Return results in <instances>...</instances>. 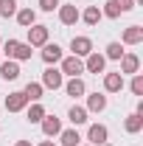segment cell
<instances>
[{"label": "cell", "instance_id": "obj_11", "mask_svg": "<svg viewBox=\"0 0 143 146\" xmlns=\"http://www.w3.org/2000/svg\"><path fill=\"white\" fill-rule=\"evenodd\" d=\"M104 90L107 93H121L124 90V73H104Z\"/></svg>", "mask_w": 143, "mask_h": 146}, {"label": "cell", "instance_id": "obj_18", "mask_svg": "<svg viewBox=\"0 0 143 146\" xmlns=\"http://www.w3.org/2000/svg\"><path fill=\"white\" fill-rule=\"evenodd\" d=\"M101 17H104V14H101V9H98V6H87V9L79 14V20H84L87 25H98Z\"/></svg>", "mask_w": 143, "mask_h": 146}, {"label": "cell", "instance_id": "obj_33", "mask_svg": "<svg viewBox=\"0 0 143 146\" xmlns=\"http://www.w3.org/2000/svg\"><path fill=\"white\" fill-rule=\"evenodd\" d=\"M14 146H31V141H17Z\"/></svg>", "mask_w": 143, "mask_h": 146}, {"label": "cell", "instance_id": "obj_32", "mask_svg": "<svg viewBox=\"0 0 143 146\" xmlns=\"http://www.w3.org/2000/svg\"><path fill=\"white\" fill-rule=\"evenodd\" d=\"M39 146H56L54 141H39Z\"/></svg>", "mask_w": 143, "mask_h": 146}, {"label": "cell", "instance_id": "obj_24", "mask_svg": "<svg viewBox=\"0 0 143 146\" xmlns=\"http://www.w3.org/2000/svg\"><path fill=\"white\" fill-rule=\"evenodd\" d=\"M42 118H45V107H42L39 101H34V104L28 107V121H31V124H39Z\"/></svg>", "mask_w": 143, "mask_h": 146}, {"label": "cell", "instance_id": "obj_28", "mask_svg": "<svg viewBox=\"0 0 143 146\" xmlns=\"http://www.w3.org/2000/svg\"><path fill=\"white\" fill-rule=\"evenodd\" d=\"M129 90L135 93V96H143V73H135V76H132V82H129Z\"/></svg>", "mask_w": 143, "mask_h": 146}, {"label": "cell", "instance_id": "obj_5", "mask_svg": "<svg viewBox=\"0 0 143 146\" xmlns=\"http://www.w3.org/2000/svg\"><path fill=\"white\" fill-rule=\"evenodd\" d=\"M118 62H121V70H118V73H126V76L140 73V56H138V54H129V51H126Z\"/></svg>", "mask_w": 143, "mask_h": 146}, {"label": "cell", "instance_id": "obj_9", "mask_svg": "<svg viewBox=\"0 0 143 146\" xmlns=\"http://www.w3.org/2000/svg\"><path fill=\"white\" fill-rule=\"evenodd\" d=\"M62 48H59V45H56V42H45V45H42V62H45V65H56V62H62Z\"/></svg>", "mask_w": 143, "mask_h": 146}, {"label": "cell", "instance_id": "obj_23", "mask_svg": "<svg viewBox=\"0 0 143 146\" xmlns=\"http://www.w3.org/2000/svg\"><path fill=\"white\" fill-rule=\"evenodd\" d=\"M31 51H34V48H31L28 42H17V51H14L11 59H14V62H25V59H31Z\"/></svg>", "mask_w": 143, "mask_h": 146}, {"label": "cell", "instance_id": "obj_17", "mask_svg": "<svg viewBox=\"0 0 143 146\" xmlns=\"http://www.w3.org/2000/svg\"><path fill=\"white\" fill-rule=\"evenodd\" d=\"M124 129L129 132V135H138V132L143 129V115H140V112H132V115H126Z\"/></svg>", "mask_w": 143, "mask_h": 146}, {"label": "cell", "instance_id": "obj_30", "mask_svg": "<svg viewBox=\"0 0 143 146\" xmlns=\"http://www.w3.org/2000/svg\"><path fill=\"white\" fill-rule=\"evenodd\" d=\"M59 6H62L59 0H39V9H42V11H54V9H59Z\"/></svg>", "mask_w": 143, "mask_h": 146}, {"label": "cell", "instance_id": "obj_4", "mask_svg": "<svg viewBox=\"0 0 143 146\" xmlns=\"http://www.w3.org/2000/svg\"><path fill=\"white\" fill-rule=\"evenodd\" d=\"M107 138H109V129L104 124H90L87 129V141L93 146H107Z\"/></svg>", "mask_w": 143, "mask_h": 146}, {"label": "cell", "instance_id": "obj_25", "mask_svg": "<svg viewBox=\"0 0 143 146\" xmlns=\"http://www.w3.org/2000/svg\"><path fill=\"white\" fill-rule=\"evenodd\" d=\"M17 14V0H0V17H14Z\"/></svg>", "mask_w": 143, "mask_h": 146}, {"label": "cell", "instance_id": "obj_2", "mask_svg": "<svg viewBox=\"0 0 143 146\" xmlns=\"http://www.w3.org/2000/svg\"><path fill=\"white\" fill-rule=\"evenodd\" d=\"M62 76H70V79H79L84 73V62L79 56H62Z\"/></svg>", "mask_w": 143, "mask_h": 146}, {"label": "cell", "instance_id": "obj_16", "mask_svg": "<svg viewBox=\"0 0 143 146\" xmlns=\"http://www.w3.org/2000/svg\"><path fill=\"white\" fill-rule=\"evenodd\" d=\"M87 115H90V112H87L84 107H79V104H73V107L68 110V118H70L73 127H81V124H87V121H90Z\"/></svg>", "mask_w": 143, "mask_h": 146}, {"label": "cell", "instance_id": "obj_3", "mask_svg": "<svg viewBox=\"0 0 143 146\" xmlns=\"http://www.w3.org/2000/svg\"><path fill=\"white\" fill-rule=\"evenodd\" d=\"M3 107L9 110V112H23V110L28 107V98H25V93H23V90L9 93V96H6V101H3Z\"/></svg>", "mask_w": 143, "mask_h": 146}, {"label": "cell", "instance_id": "obj_13", "mask_svg": "<svg viewBox=\"0 0 143 146\" xmlns=\"http://www.w3.org/2000/svg\"><path fill=\"white\" fill-rule=\"evenodd\" d=\"M79 14H81V11H79L76 6H59V23H62V25H76V23H79Z\"/></svg>", "mask_w": 143, "mask_h": 146}, {"label": "cell", "instance_id": "obj_14", "mask_svg": "<svg viewBox=\"0 0 143 146\" xmlns=\"http://www.w3.org/2000/svg\"><path fill=\"white\" fill-rule=\"evenodd\" d=\"M87 112H104L107 110V96L104 93H93V96H87Z\"/></svg>", "mask_w": 143, "mask_h": 146}, {"label": "cell", "instance_id": "obj_31", "mask_svg": "<svg viewBox=\"0 0 143 146\" xmlns=\"http://www.w3.org/2000/svg\"><path fill=\"white\" fill-rule=\"evenodd\" d=\"M115 3H118L121 14H124V11H132V9H135V0H115Z\"/></svg>", "mask_w": 143, "mask_h": 146}, {"label": "cell", "instance_id": "obj_21", "mask_svg": "<svg viewBox=\"0 0 143 146\" xmlns=\"http://www.w3.org/2000/svg\"><path fill=\"white\" fill-rule=\"evenodd\" d=\"M59 143L62 146H79L81 143V135H79L76 129H62V132H59Z\"/></svg>", "mask_w": 143, "mask_h": 146}, {"label": "cell", "instance_id": "obj_27", "mask_svg": "<svg viewBox=\"0 0 143 146\" xmlns=\"http://www.w3.org/2000/svg\"><path fill=\"white\" fill-rule=\"evenodd\" d=\"M126 51H124V45L121 42H109L107 45V54H104V59H121Z\"/></svg>", "mask_w": 143, "mask_h": 146}, {"label": "cell", "instance_id": "obj_12", "mask_svg": "<svg viewBox=\"0 0 143 146\" xmlns=\"http://www.w3.org/2000/svg\"><path fill=\"white\" fill-rule=\"evenodd\" d=\"M0 76H3L6 82H14V79H20V62H14V59H6V62H0Z\"/></svg>", "mask_w": 143, "mask_h": 146}, {"label": "cell", "instance_id": "obj_10", "mask_svg": "<svg viewBox=\"0 0 143 146\" xmlns=\"http://www.w3.org/2000/svg\"><path fill=\"white\" fill-rule=\"evenodd\" d=\"M39 124H42V132H45V138H56V135L62 132V121H59L56 115H48V112H45V118H42Z\"/></svg>", "mask_w": 143, "mask_h": 146}, {"label": "cell", "instance_id": "obj_22", "mask_svg": "<svg viewBox=\"0 0 143 146\" xmlns=\"http://www.w3.org/2000/svg\"><path fill=\"white\" fill-rule=\"evenodd\" d=\"M65 93H68V96H73V98H79V96H84V93H87V87H84V82H81V76H79V79H70V82L65 84Z\"/></svg>", "mask_w": 143, "mask_h": 146}, {"label": "cell", "instance_id": "obj_7", "mask_svg": "<svg viewBox=\"0 0 143 146\" xmlns=\"http://www.w3.org/2000/svg\"><path fill=\"white\" fill-rule=\"evenodd\" d=\"M45 42H48V25H36L34 23L28 28V45L31 48H42Z\"/></svg>", "mask_w": 143, "mask_h": 146}, {"label": "cell", "instance_id": "obj_20", "mask_svg": "<svg viewBox=\"0 0 143 146\" xmlns=\"http://www.w3.org/2000/svg\"><path fill=\"white\" fill-rule=\"evenodd\" d=\"M14 17H17V23L23 25V28H31V25L36 23V11H34V9H17Z\"/></svg>", "mask_w": 143, "mask_h": 146}, {"label": "cell", "instance_id": "obj_15", "mask_svg": "<svg viewBox=\"0 0 143 146\" xmlns=\"http://www.w3.org/2000/svg\"><path fill=\"white\" fill-rule=\"evenodd\" d=\"M121 42H124V45H140L143 42V28L140 25H129L124 31V36H121Z\"/></svg>", "mask_w": 143, "mask_h": 146}, {"label": "cell", "instance_id": "obj_34", "mask_svg": "<svg viewBox=\"0 0 143 146\" xmlns=\"http://www.w3.org/2000/svg\"><path fill=\"white\" fill-rule=\"evenodd\" d=\"M79 146H93V143H79Z\"/></svg>", "mask_w": 143, "mask_h": 146}, {"label": "cell", "instance_id": "obj_19", "mask_svg": "<svg viewBox=\"0 0 143 146\" xmlns=\"http://www.w3.org/2000/svg\"><path fill=\"white\" fill-rule=\"evenodd\" d=\"M25 98H28V104H34V101H39V98H42V93H45V87H42V84H39V82H28V84H25Z\"/></svg>", "mask_w": 143, "mask_h": 146}, {"label": "cell", "instance_id": "obj_35", "mask_svg": "<svg viewBox=\"0 0 143 146\" xmlns=\"http://www.w3.org/2000/svg\"><path fill=\"white\" fill-rule=\"evenodd\" d=\"M0 56H3V54H0Z\"/></svg>", "mask_w": 143, "mask_h": 146}, {"label": "cell", "instance_id": "obj_26", "mask_svg": "<svg viewBox=\"0 0 143 146\" xmlns=\"http://www.w3.org/2000/svg\"><path fill=\"white\" fill-rule=\"evenodd\" d=\"M101 14L109 17V20H118V17H121V9H118V3H115V0H107V3H104V9H101Z\"/></svg>", "mask_w": 143, "mask_h": 146}, {"label": "cell", "instance_id": "obj_6", "mask_svg": "<svg viewBox=\"0 0 143 146\" xmlns=\"http://www.w3.org/2000/svg\"><path fill=\"white\" fill-rule=\"evenodd\" d=\"M70 51H73V56L84 59L87 54H93V39H90V36H73L70 39Z\"/></svg>", "mask_w": 143, "mask_h": 146}, {"label": "cell", "instance_id": "obj_8", "mask_svg": "<svg viewBox=\"0 0 143 146\" xmlns=\"http://www.w3.org/2000/svg\"><path fill=\"white\" fill-rule=\"evenodd\" d=\"M84 59H87V62H84V70H87V73H104V68H107V59H104V54L93 51V54H87Z\"/></svg>", "mask_w": 143, "mask_h": 146}, {"label": "cell", "instance_id": "obj_1", "mask_svg": "<svg viewBox=\"0 0 143 146\" xmlns=\"http://www.w3.org/2000/svg\"><path fill=\"white\" fill-rule=\"evenodd\" d=\"M39 84H42V87H48V90H59V87L65 84V76H62L59 68L48 65V68L42 70V82H39Z\"/></svg>", "mask_w": 143, "mask_h": 146}, {"label": "cell", "instance_id": "obj_29", "mask_svg": "<svg viewBox=\"0 0 143 146\" xmlns=\"http://www.w3.org/2000/svg\"><path fill=\"white\" fill-rule=\"evenodd\" d=\"M14 51H17V39H6V42H0V54L3 56H14Z\"/></svg>", "mask_w": 143, "mask_h": 146}]
</instances>
